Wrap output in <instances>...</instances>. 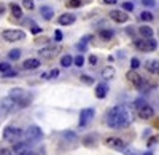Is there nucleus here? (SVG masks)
Masks as SVG:
<instances>
[{
  "label": "nucleus",
  "mask_w": 159,
  "mask_h": 155,
  "mask_svg": "<svg viewBox=\"0 0 159 155\" xmlns=\"http://www.w3.org/2000/svg\"><path fill=\"white\" fill-rule=\"evenodd\" d=\"M2 37L7 42H19V40H24L25 38V34L21 29H8V31H3Z\"/></svg>",
  "instance_id": "obj_6"
},
{
  "label": "nucleus",
  "mask_w": 159,
  "mask_h": 155,
  "mask_svg": "<svg viewBox=\"0 0 159 155\" xmlns=\"http://www.w3.org/2000/svg\"><path fill=\"white\" fill-rule=\"evenodd\" d=\"M54 40H56V42H61V40H62V32H61V31H56V32H54Z\"/></svg>",
  "instance_id": "obj_40"
},
{
  "label": "nucleus",
  "mask_w": 159,
  "mask_h": 155,
  "mask_svg": "<svg viewBox=\"0 0 159 155\" xmlns=\"http://www.w3.org/2000/svg\"><path fill=\"white\" fill-rule=\"evenodd\" d=\"M59 51H61L59 46H45L38 51V55L42 56V59H54Z\"/></svg>",
  "instance_id": "obj_10"
},
{
  "label": "nucleus",
  "mask_w": 159,
  "mask_h": 155,
  "mask_svg": "<svg viewBox=\"0 0 159 155\" xmlns=\"http://www.w3.org/2000/svg\"><path fill=\"white\" fill-rule=\"evenodd\" d=\"M40 62L38 59H34V58H30V59H25L24 62H22V69H25V70H32V69H37V67H40Z\"/></svg>",
  "instance_id": "obj_15"
},
{
  "label": "nucleus",
  "mask_w": 159,
  "mask_h": 155,
  "mask_svg": "<svg viewBox=\"0 0 159 155\" xmlns=\"http://www.w3.org/2000/svg\"><path fill=\"white\" fill-rule=\"evenodd\" d=\"M16 75H18V72H16V70H11V69H8V70L3 72L5 79H11V77H16Z\"/></svg>",
  "instance_id": "obj_30"
},
{
  "label": "nucleus",
  "mask_w": 159,
  "mask_h": 155,
  "mask_svg": "<svg viewBox=\"0 0 159 155\" xmlns=\"http://www.w3.org/2000/svg\"><path fill=\"white\" fill-rule=\"evenodd\" d=\"M40 13H42V16L46 21L52 19V16H54V10H52L51 7H42V8H40Z\"/></svg>",
  "instance_id": "obj_19"
},
{
  "label": "nucleus",
  "mask_w": 159,
  "mask_h": 155,
  "mask_svg": "<svg viewBox=\"0 0 159 155\" xmlns=\"http://www.w3.org/2000/svg\"><path fill=\"white\" fill-rule=\"evenodd\" d=\"M145 155H153V153H151V152H147V153H145Z\"/></svg>",
  "instance_id": "obj_45"
},
{
  "label": "nucleus",
  "mask_w": 159,
  "mask_h": 155,
  "mask_svg": "<svg viewBox=\"0 0 159 155\" xmlns=\"http://www.w3.org/2000/svg\"><path fill=\"white\" fill-rule=\"evenodd\" d=\"M130 66H132V69L135 70V69H137V67L140 66V61H139L137 58H132V61H130Z\"/></svg>",
  "instance_id": "obj_38"
},
{
  "label": "nucleus",
  "mask_w": 159,
  "mask_h": 155,
  "mask_svg": "<svg viewBox=\"0 0 159 155\" xmlns=\"http://www.w3.org/2000/svg\"><path fill=\"white\" fill-rule=\"evenodd\" d=\"M126 79H127V82H129L132 86L137 88V90H140V88L143 86V79H142V77H140V75H139L134 69L129 70V72L126 74Z\"/></svg>",
  "instance_id": "obj_9"
},
{
  "label": "nucleus",
  "mask_w": 159,
  "mask_h": 155,
  "mask_svg": "<svg viewBox=\"0 0 159 155\" xmlns=\"http://www.w3.org/2000/svg\"><path fill=\"white\" fill-rule=\"evenodd\" d=\"M80 79H81L84 83H88V85H92V83H94V79H92V77H89V75H81Z\"/></svg>",
  "instance_id": "obj_32"
},
{
  "label": "nucleus",
  "mask_w": 159,
  "mask_h": 155,
  "mask_svg": "<svg viewBox=\"0 0 159 155\" xmlns=\"http://www.w3.org/2000/svg\"><path fill=\"white\" fill-rule=\"evenodd\" d=\"M135 48L140 51H145V53H150V51H154L157 48V42L151 38H139L135 40Z\"/></svg>",
  "instance_id": "obj_5"
},
{
  "label": "nucleus",
  "mask_w": 159,
  "mask_h": 155,
  "mask_svg": "<svg viewBox=\"0 0 159 155\" xmlns=\"http://www.w3.org/2000/svg\"><path fill=\"white\" fill-rule=\"evenodd\" d=\"M22 136L25 138V143L29 144V143H37V141H40L43 138V133H42V128H38L37 125H32L22 133Z\"/></svg>",
  "instance_id": "obj_3"
},
{
  "label": "nucleus",
  "mask_w": 159,
  "mask_h": 155,
  "mask_svg": "<svg viewBox=\"0 0 159 155\" xmlns=\"http://www.w3.org/2000/svg\"><path fill=\"white\" fill-rule=\"evenodd\" d=\"M123 8H124L126 11H132V10H134V3H130V2H124V3H123Z\"/></svg>",
  "instance_id": "obj_37"
},
{
  "label": "nucleus",
  "mask_w": 159,
  "mask_h": 155,
  "mask_svg": "<svg viewBox=\"0 0 159 155\" xmlns=\"http://www.w3.org/2000/svg\"><path fill=\"white\" fill-rule=\"evenodd\" d=\"M3 15H5V5L0 3V16H3Z\"/></svg>",
  "instance_id": "obj_44"
},
{
  "label": "nucleus",
  "mask_w": 159,
  "mask_h": 155,
  "mask_svg": "<svg viewBox=\"0 0 159 155\" xmlns=\"http://www.w3.org/2000/svg\"><path fill=\"white\" fill-rule=\"evenodd\" d=\"M142 5H145V7H154L156 5V0H142Z\"/></svg>",
  "instance_id": "obj_35"
},
{
  "label": "nucleus",
  "mask_w": 159,
  "mask_h": 155,
  "mask_svg": "<svg viewBox=\"0 0 159 155\" xmlns=\"http://www.w3.org/2000/svg\"><path fill=\"white\" fill-rule=\"evenodd\" d=\"M10 10H11V15L15 16L16 19L22 18V10H21V7H19V5H16V3H11V5H10Z\"/></svg>",
  "instance_id": "obj_21"
},
{
  "label": "nucleus",
  "mask_w": 159,
  "mask_h": 155,
  "mask_svg": "<svg viewBox=\"0 0 159 155\" xmlns=\"http://www.w3.org/2000/svg\"><path fill=\"white\" fill-rule=\"evenodd\" d=\"M15 107H18V106H16L15 99H11L10 96L5 98V99L2 101V110H3V112H10V110H13Z\"/></svg>",
  "instance_id": "obj_17"
},
{
  "label": "nucleus",
  "mask_w": 159,
  "mask_h": 155,
  "mask_svg": "<svg viewBox=\"0 0 159 155\" xmlns=\"http://www.w3.org/2000/svg\"><path fill=\"white\" fill-rule=\"evenodd\" d=\"M73 62H75V66H76V67H81L83 64H84V58H83L81 55H78V56L73 59Z\"/></svg>",
  "instance_id": "obj_29"
},
{
  "label": "nucleus",
  "mask_w": 159,
  "mask_h": 155,
  "mask_svg": "<svg viewBox=\"0 0 159 155\" xmlns=\"http://www.w3.org/2000/svg\"><path fill=\"white\" fill-rule=\"evenodd\" d=\"M140 19L142 21H153L154 16H153V13H150V11H142L140 13Z\"/></svg>",
  "instance_id": "obj_26"
},
{
  "label": "nucleus",
  "mask_w": 159,
  "mask_h": 155,
  "mask_svg": "<svg viewBox=\"0 0 159 155\" xmlns=\"http://www.w3.org/2000/svg\"><path fill=\"white\" fill-rule=\"evenodd\" d=\"M8 96L11 99H15L18 107H27V106H30V102H32V94L25 93L22 88H13Z\"/></svg>",
  "instance_id": "obj_2"
},
{
  "label": "nucleus",
  "mask_w": 159,
  "mask_h": 155,
  "mask_svg": "<svg viewBox=\"0 0 159 155\" xmlns=\"http://www.w3.org/2000/svg\"><path fill=\"white\" fill-rule=\"evenodd\" d=\"M105 123L111 130H123L130 123V112L126 106H115L108 110L107 117H105Z\"/></svg>",
  "instance_id": "obj_1"
},
{
  "label": "nucleus",
  "mask_w": 159,
  "mask_h": 155,
  "mask_svg": "<svg viewBox=\"0 0 159 155\" xmlns=\"http://www.w3.org/2000/svg\"><path fill=\"white\" fill-rule=\"evenodd\" d=\"M103 144L110 147V149H115V150H123L126 147V143L121 139V138H116V136H110V138H105Z\"/></svg>",
  "instance_id": "obj_8"
},
{
  "label": "nucleus",
  "mask_w": 159,
  "mask_h": 155,
  "mask_svg": "<svg viewBox=\"0 0 159 155\" xmlns=\"http://www.w3.org/2000/svg\"><path fill=\"white\" fill-rule=\"evenodd\" d=\"M113 31H110V29H102L100 31V37L103 38V40H111L113 38Z\"/></svg>",
  "instance_id": "obj_24"
},
{
  "label": "nucleus",
  "mask_w": 159,
  "mask_h": 155,
  "mask_svg": "<svg viewBox=\"0 0 159 155\" xmlns=\"http://www.w3.org/2000/svg\"><path fill=\"white\" fill-rule=\"evenodd\" d=\"M110 18H111L115 22L121 24V22H126V21L129 19V15H127L126 11H121V10H111V11H110Z\"/></svg>",
  "instance_id": "obj_12"
},
{
  "label": "nucleus",
  "mask_w": 159,
  "mask_h": 155,
  "mask_svg": "<svg viewBox=\"0 0 159 155\" xmlns=\"http://www.w3.org/2000/svg\"><path fill=\"white\" fill-rule=\"evenodd\" d=\"M154 115V110H153V107H150L148 104H143L142 107H139V117L142 119V120H148V119H151Z\"/></svg>",
  "instance_id": "obj_13"
},
{
  "label": "nucleus",
  "mask_w": 159,
  "mask_h": 155,
  "mask_svg": "<svg viewBox=\"0 0 159 155\" xmlns=\"http://www.w3.org/2000/svg\"><path fill=\"white\" fill-rule=\"evenodd\" d=\"M107 94H108V85H107V83H99V85L96 86V96H97L99 99H103Z\"/></svg>",
  "instance_id": "obj_16"
},
{
  "label": "nucleus",
  "mask_w": 159,
  "mask_h": 155,
  "mask_svg": "<svg viewBox=\"0 0 159 155\" xmlns=\"http://www.w3.org/2000/svg\"><path fill=\"white\" fill-rule=\"evenodd\" d=\"M8 58L13 59V61L19 59V58H21V50H11V51H10V55H8Z\"/></svg>",
  "instance_id": "obj_28"
},
{
  "label": "nucleus",
  "mask_w": 159,
  "mask_h": 155,
  "mask_svg": "<svg viewBox=\"0 0 159 155\" xmlns=\"http://www.w3.org/2000/svg\"><path fill=\"white\" fill-rule=\"evenodd\" d=\"M72 62H73V58H72L70 55H65V56L61 58V66H62V67H70Z\"/></svg>",
  "instance_id": "obj_23"
},
{
  "label": "nucleus",
  "mask_w": 159,
  "mask_h": 155,
  "mask_svg": "<svg viewBox=\"0 0 159 155\" xmlns=\"http://www.w3.org/2000/svg\"><path fill=\"white\" fill-rule=\"evenodd\" d=\"M30 24H32V29H30V32H32V34H35V35H37V34L42 32V27H38V26H37V24H34V22H30Z\"/></svg>",
  "instance_id": "obj_36"
},
{
  "label": "nucleus",
  "mask_w": 159,
  "mask_h": 155,
  "mask_svg": "<svg viewBox=\"0 0 159 155\" xmlns=\"http://www.w3.org/2000/svg\"><path fill=\"white\" fill-rule=\"evenodd\" d=\"M91 35H86V37H83V40L78 43V50H81V51H86V46H88V42L91 40Z\"/></svg>",
  "instance_id": "obj_25"
},
{
  "label": "nucleus",
  "mask_w": 159,
  "mask_h": 155,
  "mask_svg": "<svg viewBox=\"0 0 159 155\" xmlns=\"http://www.w3.org/2000/svg\"><path fill=\"white\" fill-rule=\"evenodd\" d=\"M22 5L27 8V10H34L35 5H34V0H22Z\"/></svg>",
  "instance_id": "obj_31"
},
{
  "label": "nucleus",
  "mask_w": 159,
  "mask_h": 155,
  "mask_svg": "<svg viewBox=\"0 0 159 155\" xmlns=\"http://www.w3.org/2000/svg\"><path fill=\"white\" fill-rule=\"evenodd\" d=\"M89 64H91V66H94V64H97V56H89Z\"/></svg>",
  "instance_id": "obj_41"
},
{
  "label": "nucleus",
  "mask_w": 159,
  "mask_h": 155,
  "mask_svg": "<svg viewBox=\"0 0 159 155\" xmlns=\"http://www.w3.org/2000/svg\"><path fill=\"white\" fill-rule=\"evenodd\" d=\"M64 138H65V139H72V141H78L76 134H75V133H70V131H69V133H64Z\"/></svg>",
  "instance_id": "obj_34"
},
{
  "label": "nucleus",
  "mask_w": 159,
  "mask_h": 155,
  "mask_svg": "<svg viewBox=\"0 0 159 155\" xmlns=\"http://www.w3.org/2000/svg\"><path fill=\"white\" fill-rule=\"evenodd\" d=\"M102 77H103V79L105 80H110V79H113V77H115V69L113 67H105L103 70H102Z\"/></svg>",
  "instance_id": "obj_22"
},
{
  "label": "nucleus",
  "mask_w": 159,
  "mask_h": 155,
  "mask_svg": "<svg viewBox=\"0 0 159 155\" xmlns=\"http://www.w3.org/2000/svg\"><path fill=\"white\" fill-rule=\"evenodd\" d=\"M8 69H11V66H10L8 62H0V72H5Z\"/></svg>",
  "instance_id": "obj_39"
},
{
  "label": "nucleus",
  "mask_w": 159,
  "mask_h": 155,
  "mask_svg": "<svg viewBox=\"0 0 159 155\" xmlns=\"http://www.w3.org/2000/svg\"><path fill=\"white\" fill-rule=\"evenodd\" d=\"M92 119H94V109H83L81 112H80V122H78V126L80 128H86Z\"/></svg>",
  "instance_id": "obj_7"
},
{
  "label": "nucleus",
  "mask_w": 159,
  "mask_h": 155,
  "mask_svg": "<svg viewBox=\"0 0 159 155\" xmlns=\"http://www.w3.org/2000/svg\"><path fill=\"white\" fill-rule=\"evenodd\" d=\"M145 67H147L151 74H157V70H159V62H157V59H151V61H148L147 64H145Z\"/></svg>",
  "instance_id": "obj_20"
},
{
  "label": "nucleus",
  "mask_w": 159,
  "mask_h": 155,
  "mask_svg": "<svg viewBox=\"0 0 159 155\" xmlns=\"http://www.w3.org/2000/svg\"><path fill=\"white\" fill-rule=\"evenodd\" d=\"M139 32H140V35H142L143 38H151V37L154 35V31L150 27V26H140Z\"/></svg>",
  "instance_id": "obj_18"
},
{
  "label": "nucleus",
  "mask_w": 159,
  "mask_h": 155,
  "mask_svg": "<svg viewBox=\"0 0 159 155\" xmlns=\"http://www.w3.org/2000/svg\"><path fill=\"white\" fill-rule=\"evenodd\" d=\"M13 155H29V144L25 143V141H18V143H15V146H13Z\"/></svg>",
  "instance_id": "obj_11"
},
{
  "label": "nucleus",
  "mask_w": 159,
  "mask_h": 155,
  "mask_svg": "<svg viewBox=\"0 0 159 155\" xmlns=\"http://www.w3.org/2000/svg\"><path fill=\"white\" fill-rule=\"evenodd\" d=\"M29 155H37V153H34V152H29Z\"/></svg>",
  "instance_id": "obj_46"
},
{
  "label": "nucleus",
  "mask_w": 159,
  "mask_h": 155,
  "mask_svg": "<svg viewBox=\"0 0 159 155\" xmlns=\"http://www.w3.org/2000/svg\"><path fill=\"white\" fill-rule=\"evenodd\" d=\"M57 75H59V70L57 69H52L49 74H46V79H56Z\"/></svg>",
  "instance_id": "obj_33"
},
{
  "label": "nucleus",
  "mask_w": 159,
  "mask_h": 155,
  "mask_svg": "<svg viewBox=\"0 0 159 155\" xmlns=\"http://www.w3.org/2000/svg\"><path fill=\"white\" fill-rule=\"evenodd\" d=\"M0 155H13V152L8 149H0Z\"/></svg>",
  "instance_id": "obj_42"
},
{
  "label": "nucleus",
  "mask_w": 159,
  "mask_h": 155,
  "mask_svg": "<svg viewBox=\"0 0 159 155\" xmlns=\"http://www.w3.org/2000/svg\"><path fill=\"white\" fill-rule=\"evenodd\" d=\"M75 15H72V13H64V15L59 16V24L61 26H70L75 22Z\"/></svg>",
  "instance_id": "obj_14"
},
{
  "label": "nucleus",
  "mask_w": 159,
  "mask_h": 155,
  "mask_svg": "<svg viewBox=\"0 0 159 155\" xmlns=\"http://www.w3.org/2000/svg\"><path fill=\"white\" fill-rule=\"evenodd\" d=\"M103 3L105 5H115V3H118V0H103Z\"/></svg>",
  "instance_id": "obj_43"
},
{
  "label": "nucleus",
  "mask_w": 159,
  "mask_h": 155,
  "mask_svg": "<svg viewBox=\"0 0 159 155\" xmlns=\"http://www.w3.org/2000/svg\"><path fill=\"white\" fill-rule=\"evenodd\" d=\"M65 5H67V8H80L83 5V2H81V0H69Z\"/></svg>",
  "instance_id": "obj_27"
},
{
  "label": "nucleus",
  "mask_w": 159,
  "mask_h": 155,
  "mask_svg": "<svg viewBox=\"0 0 159 155\" xmlns=\"http://www.w3.org/2000/svg\"><path fill=\"white\" fill-rule=\"evenodd\" d=\"M21 138H22V131L19 130V128L8 126V128L3 130V139L7 141V143L15 144V143H18V141H21Z\"/></svg>",
  "instance_id": "obj_4"
}]
</instances>
